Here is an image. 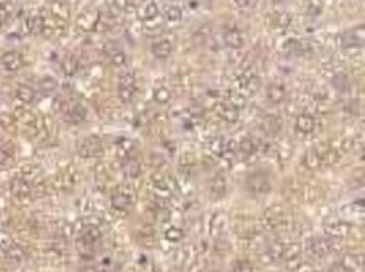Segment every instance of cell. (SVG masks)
<instances>
[{
	"label": "cell",
	"mask_w": 365,
	"mask_h": 272,
	"mask_svg": "<svg viewBox=\"0 0 365 272\" xmlns=\"http://www.w3.org/2000/svg\"><path fill=\"white\" fill-rule=\"evenodd\" d=\"M140 21L147 36H158L163 31V17L155 0H148L140 11Z\"/></svg>",
	"instance_id": "6da1fadb"
},
{
	"label": "cell",
	"mask_w": 365,
	"mask_h": 272,
	"mask_svg": "<svg viewBox=\"0 0 365 272\" xmlns=\"http://www.w3.org/2000/svg\"><path fill=\"white\" fill-rule=\"evenodd\" d=\"M263 225L268 230H285L290 227V215L283 205H271L264 210L263 215Z\"/></svg>",
	"instance_id": "7a4b0ae2"
},
{
	"label": "cell",
	"mask_w": 365,
	"mask_h": 272,
	"mask_svg": "<svg viewBox=\"0 0 365 272\" xmlns=\"http://www.w3.org/2000/svg\"><path fill=\"white\" fill-rule=\"evenodd\" d=\"M150 187H152L153 195H155L157 198L167 200L174 195L177 185H175V181L170 175L162 173V171H155V173L150 176Z\"/></svg>",
	"instance_id": "3957f363"
},
{
	"label": "cell",
	"mask_w": 365,
	"mask_h": 272,
	"mask_svg": "<svg viewBox=\"0 0 365 272\" xmlns=\"http://www.w3.org/2000/svg\"><path fill=\"white\" fill-rule=\"evenodd\" d=\"M271 188H273V183H271L270 175H268L266 171L256 170V171H253V173L248 175V178H246L248 193H251V195H266V193L271 192Z\"/></svg>",
	"instance_id": "277c9868"
},
{
	"label": "cell",
	"mask_w": 365,
	"mask_h": 272,
	"mask_svg": "<svg viewBox=\"0 0 365 272\" xmlns=\"http://www.w3.org/2000/svg\"><path fill=\"white\" fill-rule=\"evenodd\" d=\"M59 113L68 125H79L88 116V111L83 104L78 101H68V99L59 104Z\"/></svg>",
	"instance_id": "5b68a950"
},
{
	"label": "cell",
	"mask_w": 365,
	"mask_h": 272,
	"mask_svg": "<svg viewBox=\"0 0 365 272\" xmlns=\"http://www.w3.org/2000/svg\"><path fill=\"white\" fill-rule=\"evenodd\" d=\"M137 94V79L133 73H121L118 78V98L119 101L128 104L133 101Z\"/></svg>",
	"instance_id": "8992f818"
},
{
	"label": "cell",
	"mask_w": 365,
	"mask_h": 272,
	"mask_svg": "<svg viewBox=\"0 0 365 272\" xmlns=\"http://www.w3.org/2000/svg\"><path fill=\"white\" fill-rule=\"evenodd\" d=\"M237 88H239L237 93H241L244 98L253 96V94H256L259 88H261V79H259V76L251 69L242 71V73L237 76Z\"/></svg>",
	"instance_id": "52a82bcc"
},
{
	"label": "cell",
	"mask_w": 365,
	"mask_h": 272,
	"mask_svg": "<svg viewBox=\"0 0 365 272\" xmlns=\"http://www.w3.org/2000/svg\"><path fill=\"white\" fill-rule=\"evenodd\" d=\"M103 151H104L103 140L101 136H96V135L86 136L78 145V153L83 158H98V156L103 155Z\"/></svg>",
	"instance_id": "ba28073f"
},
{
	"label": "cell",
	"mask_w": 365,
	"mask_h": 272,
	"mask_svg": "<svg viewBox=\"0 0 365 272\" xmlns=\"http://www.w3.org/2000/svg\"><path fill=\"white\" fill-rule=\"evenodd\" d=\"M135 203V193L130 187H116L111 193V207L116 210H128Z\"/></svg>",
	"instance_id": "9c48e42d"
},
{
	"label": "cell",
	"mask_w": 365,
	"mask_h": 272,
	"mask_svg": "<svg viewBox=\"0 0 365 272\" xmlns=\"http://www.w3.org/2000/svg\"><path fill=\"white\" fill-rule=\"evenodd\" d=\"M308 250L311 255L318 257V259H325L333 250V242H331V238L326 237H311L308 240Z\"/></svg>",
	"instance_id": "30bf717a"
},
{
	"label": "cell",
	"mask_w": 365,
	"mask_h": 272,
	"mask_svg": "<svg viewBox=\"0 0 365 272\" xmlns=\"http://www.w3.org/2000/svg\"><path fill=\"white\" fill-rule=\"evenodd\" d=\"M135 151H137V143L130 138H118L114 141V153L121 161L128 158H135Z\"/></svg>",
	"instance_id": "8fae6325"
},
{
	"label": "cell",
	"mask_w": 365,
	"mask_h": 272,
	"mask_svg": "<svg viewBox=\"0 0 365 272\" xmlns=\"http://www.w3.org/2000/svg\"><path fill=\"white\" fill-rule=\"evenodd\" d=\"M101 240V230H99L98 227L94 225H88L84 227L83 230H81V235H79V245L86 247V249H94L96 244Z\"/></svg>",
	"instance_id": "7c38bea8"
},
{
	"label": "cell",
	"mask_w": 365,
	"mask_h": 272,
	"mask_svg": "<svg viewBox=\"0 0 365 272\" xmlns=\"http://www.w3.org/2000/svg\"><path fill=\"white\" fill-rule=\"evenodd\" d=\"M104 54H106L108 61L114 66V68H123V66L127 64V54H125V51L116 44V42H108V44L104 46Z\"/></svg>",
	"instance_id": "4fadbf2b"
},
{
	"label": "cell",
	"mask_w": 365,
	"mask_h": 272,
	"mask_svg": "<svg viewBox=\"0 0 365 272\" xmlns=\"http://www.w3.org/2000/svg\"><path fill=\"white\" fill-rule=\"evenodd\" d=\"M227 192V180L222 173H215L209 181V197L212 200H220Z\"/></svg>",
	"instance_id": "5bb4252c"
},
{
	"label": "cell",
	"mask_w": 365,
	"mask_h": 272,
	"mask_svg": "<svg viewBox=\"0 0 365 272\" xmlns=\"http://www.w3.org/2000/svg\"><path fill=\"white\" fill-rule=\"evenodd\" d=\"M350 232H352V225L345 220H335L325 225V233L331 238H343L350 235Z\"/></svg>",
	"instance_id": "9a60e30c"
},
{
	"label": "cell",
	"mask_w": 365,
	"mask_h": 272,
	"mask_svg": "<svg viewBox=\"0 0 365 272\" xmlns=\"http://www.w3.org/2000/svg\"><path fill=\"white\" fill-rule=\"evenodd\" d=\"M315 128H316V119L311 116V114L303 113V114H300V116L296 118L295 131L298 133V135H301V136L311 135V133L315 131Z\"/></svg>",
	"instance_id": "2e32d148"
},
{
	"label": "cell",
	"mask_w": 365,
	"mask_h": 272,
	"mask_svg": "<svg viewBox=\"0 0 365 272\" xmlns=\"http://www.w3.org/2000/svg\"><path fill=\"white\" fill-rule=\"evenodd\" d=\"M301 245L296 244V242H288L285 244V249H283V257L281 259H285L288 262V267L293 269L298 262H301Z\"/></svg>",
	"instance_id": "e0dca14e"
},
{
	"label": "cell",
	"mask_w": 365,
	"mask_h": 272,
	"mask_svg": "<svg viewBox=\"0 0 365 272\" xmlns=\"http://www.w3.org/2000/svg\"><path fill=\"white\" fill-rule=\"evenodd\" d=\"M0 64H2V68L6 71H19L22 68L24 64V59H22V54H19L16 51H11V52H6V54L2 56V59H0Z\"/></svg>",
	"instance_id": "ac0fdd59"
},
{
	"label": "cell",
	"mask_w": 365,
	"mask_h": 272,
	"mask_svg": "<svg viewBox=\"0 0 365 272\" xmlns=\"http://www.w3.org/2000/svg\"><path fill=\"white\" fill-rule=\"evenodd\" d=\"M224 44L230 49H241L244 46V36L237 27H230L224 32Z\"/></svg>",
	"instance_id": "d6986e66"
},
{
	"label": "cell",
	"mask_w": 365,
	"mask_h": 272,
	"mask_svg": "<svg viewBox=\"0 0 365 272\" xmlns=\"http://www.w3.org/2000/svg\"><path fill=\"white\" fill-rule=\"evenodd\" d=\"M11 188H12V193L16 195V197H19V198L29 197V195L32 193V183H31V181H27L26 178H22L21 175L16 176V178L12 180Z\"/></svg>",
	"instance_id": "ffe728a7"
},
{
	"label": "cell",
	"mask_w": 365,
	"mask_h": 272,
	"mask_svg": "<svg viewBox=\"0 0 365 272\" xmlns=\"http://www.w3.org/2000/svg\"><path fill=\"white\" fill-rule=\"evenodd\" d=\"M239 114H241V109L232 106V104H229L227 101H224L222 104L219 106V116L222 121L229 123V125H232V123H237L239 121Z\"/></svg>",
	"instance_id": "44dd1931"
},
{
	"label": "cell",
	"mask_w": 365,
	"mask_h": 272,
	"mask_svg": "<svg viewBox=\"0 0 365 272\" xmlns=\"http://www.w3.org/2000/svg\"><path fill=\"white\" fill-rule=\"evenodd\" d=\"M172 52H174V42L170 39H160V41L153 42L152 54L158 57V59H167L169 56H172Z\"/></svg>",
	"instance_id": "7402d4cb"
},
{
	"label": "cell",
	"mask_w": 365,
	"mask_h": 272,
	"mask_svg": "<svg viewBox=\"0 0 365 272\" xmlns=\"http://www.w3.org/2000/svg\"><path fill=\"white\" fill-rule=\"evenodd\" d=\"M310 44L306 41H298V39H290L285 42V52L291 56H303L306 52H310Z\"/></svg>",
	"instance_id": "603a6c76"
},
{
	"label": "cell",
	"mask_w": 365,
	"mask_h": 272,
	"mask_svg": "<svg viewBox=\"0 0 365 272\" xmlns=\"http://www.w3.org/2000/svg\"><path fill=\"white\" fill-rule=\"evenodd\" d=\"M266 96L273 104H280L285 101L286 98V89L281 83H271L266 89Z\"/></svg>",
	"instance_id": "cb8c5ba5"
},
{
	"label": "cell",
	"mask_w": 365,
	"mask_h": 272,
	"mask_svg": "<svg viewBox=\"0 0 365 272\" xmlns=\"http://www.w3.org/2000/svg\"><path fill=\"white\" fill-rule=\"evenodd\" d=\"M225 230H227V217L224 213H215L210 220V233L215 238H220Z\"/></svg>",
	"instance_id": "d4e9b609"
},
{
	"label": "cell",
	"mask_w": 365,
	"mask_h": 272,
	"mask_svg": "<svg viewBox=\"0 0 365 272\" xmlns=\"http://www.w3.org/2000/svg\"><path fill=\"white\" fill-rule=\"evenodd\" d=\"M340 213H342L343 218H362L363 217V203L362 200L357 203V202H352L348 205H343L342 208H340Z\"/></svg>",
	"instance_id": "484cf974"
},
{
	"label": "cell",
	"mask_w": 365,
	"mask_h": 272,
	"mask_svg": "<svg viewBox=\"0 0 365 272\" xmlns=\"http://www.w3.org/2000/svg\"><path fill=\"white\" fill-rule=\"evenodd\" d=\"M162 17L167 26H177V24L182 21V9L179 6H174V4H172V6H167Z\"/></svg>",
	"instance_id": "4316f807"
},
{
	"label": "cell",
	"mask_w": 365,
	"mask_h": 272,
	"mask_svg": "<svg viewBox=\"0 0 365 272\" xmlns=\"http://www.w3.org/2000/svg\"><path fill=\"white\" fill-rule=\"evenodd\" d=\"M237 151L241 153L244 158H253L254 155H256V151H258V145H256V141L253 140V138H242L241 141L237 143Z\"/></svg>",
	"instance_id": "83f0119b"
},
{
	"label": "cell",
	"mask_w": 365,
	"mask_h": 272,
	"mask_svg": "<svg viewBox=\"0 0 365 272\" xmlns=\"http://www.w3.org/2000/svg\"><path fill=\"white\" fill-rule=\"evenodd\" d=\"M137 238H138V242H140V245L147 247V249H152V247L157 244V235L152 227L140 228L137 233Z\"/></svg>",
	"instance_id": "f1b7e54d"
},
{
	"label": "cell",
	"mask_w": 365,
	"mask_h": 272,
	"mask_svg": "<svg viewBox=\"0 0 365 272\" xmlns=\"http://www.w3.org/2000/svg\"><path fill=\"white\" fill-rule=\"evenodd\" d=\"M121 170H123V173L127 178H138V176L142 175V165H140V161L135 160V158L125 160Z\"/></svg>",
	"instance_id": "f546056e"
},
{
	"label": "cell",
	"mask_w": 365,
	"mask_h": 272,
	"mask_svg": "<svg viewBox=\"0 0 365 272\" xmlns=\"http://www.w3.org/2000/svg\"><path fill=\"white\" fill-rule=\"evenodd\" d=\"M16 96H17V99L21 103L31 104V103H34V99H36V91H34V88H32V86L21 84L17 88V91H16Z\"/></svg>",
	"instance_id": "4dcf8cb0"
},
{
	"label": "cell",
	"mask_w": 365,
	"mask_h": 272,
	"mask_svg": "<svg viewBox=\"0 0 365 272\" xmlns=\"http://www.w3.org/2000/svg\"><path fill=\"white\" fill-rule=\"evenodd\" d=\"M27 29L31 34H42L46 29V19L39 16V14H36V16L29 17L27 19Z\"/></svg>",
	"instance_id": "1f68e13d"
},
{
	"label": "cell",
	"mask_w": 365,
	"mask_h": 272,
	"mask_svg": "<svg viewBox=\"0 0 365 272\" xmlns=\"http://www.w3.org/2000/svg\"><path fill=\"white\" fill-rule=\"evenodd\" d=\"M363 42V31L358 32L357 36V31H350L347 34H343V47H353V49H357V46L360 47Z\"/></svg>",
	"instance_id": "d6a6232c"
},
{
	"label": "cell",
	"mask_w": 365,
	"mask_h": 272,
	"mask_svg": "<svg viewBox=\"0 0 365 272\" xmlns=\"http://www.w3.org/2000/svg\"><path fill=\"white\" fill-rule=\"evenodd\" d=\"M263 128L270 135H276L281 130V119L278 116H266L263 119Z\"/></svg>",
	"instance_id": "836d02e7"
},
{
	"label": "cell",
	"mask_w": 365,
	"mask_h": 272,
	"mask_svg": "<svg viewBox=\"0 0 365 272\" xmlns=\"http://www.w3.org/2000/svg\"><path fill=\"white\" fill-rule=\"evenodd\" d=\"M98 21H99L98 14H96V12H88V14H83V16L79 17L78 24L84 29V31H91V29H93L96 24H98Z\"/></svg>",
	"instance_id": "e575fe53"
},
{
	"label": "cell",
	"mask_w": 365,
	"mask_h": 272,
	"mask_svg": "<svg viewBox=\"0 0 365 272\" xmlns=\"http://www.w3.org/2000/svg\"><path fill=\"white\" fill-rule=\"evenodd\" d=\"M153 99H155V103H158V104L170 103L172 91L169 88H165V86H160V88H157L155 91H153Z\"/></svg>",
	"instance_id": "d590c367"
},
{
	"label": "cell",
	"mask_w": 365,
	"mask_h": 272,
	"mask_svg": "<svg viewBox=\"0 0 365 272\" xmlns=\"http://www.w3.org/2000/svg\"><path fill=\"white\" fill-rule=\"evenodd\" d=\"M56 89H57V83L51 76H46V78H42L39 81V91L42 94H52Z\"/></svg>",
	"instance_id": "8d00e7d4"
},
{
	"label": "cell",
	"mask_w": 365,
	"mask_h": 272,
	"mask_svg": "<svg viewBox=\"0 0 365 272\" xmlns=\"http://www.w3.org/2000/svg\"><path fill=\"white\" fill-rule=\"evenodd\" d=\"M182 237H184V230H182L180 227H177V225H170V227H167V230H165V238L169 242H172V244H177V242H180L182 240Z\"/></svg>",
	"instance_id": "74e56055"
},
{
	"label": "cell",
	"mask_w": 365,
	"mask_h": 272,
	"mask_svg": "<svg viewBox=\"0 0 365 272\" xmlns=\"http://www.w3.org/2000/svg\"><path fill=\"white\" fill-rule=\"evenodd\" d=\"M230 272H254V267L249 260L246 259H237L230 265Z\"/></svg>",
	"instance_id": "f35d334b"
},
{
	"label": "cell",
	"mask_w": 365,
	"mask_h": 272,
	"mask_svg": "<svg viewBox=\"0 0 365 272\" xmlns=\"http://www.w3.org/2000/svg\"><path fill=\"white\" fill-rule=\"evenodd\" d=\"M62 69H64V73L68 76L74 74L76 69H78V61H76L73 56L64 57V61H62Z\"/></svg>",
	"instance_id": "ab89813d"
},
{
	"label": "cell",
	"mask_w": 365,
	"mask_h": 272,
	"mask_svg": "<svg viewBox=\"0 0 365 272\" xmlns=\"http://www.w3.org/2000/svg\"><path fill=\"white\" fill-rule=\"evenodd\" d=\"M232 4L241 11H251V9L256 7L258 0H232Z\"/></svg>",
	"instance_id": "60d3db41"
},
{
	"label": "cell",
	"mask_w": 365,
	"mask_h": 272,
	"mask_svg": "<svg viewBox=\"0 0 365 272\" xmlns=\"http://www.w3.org/2000/svg\"><path fill=\"white\" fill-rule=\"evenodd\" d=\"M291 272H316V270L310 262H298V264L291 269Z\"/></svg>",
	"instance_id": "b9f144b4"
},
{
	"label": "cell",
	"mask_w": 365,
	"mask_h": 272,
	"mask_svg": "<svg viewBox=\"0 0 365 272\" xmlns=\"http://www.w3.org/2000/svg\"><path fill=\"white\" fill-rule=\"evenodd\" d=\"M326 272H352V270H350L342 260H338V262H335L331 267H328V270H326Z\"/></svg>",
	"instance_id": "7bdbcfd3"
},
{
	"label": "cell",
	"mask_w": 365,
	"mask_h": 272,
	"mask_svg": "<svg viewBox=\"0 0 365 272\" xmlns=\"http://www.w3.org/2000/svg\"><path fill=\"white\" fill-rule=\"evenodd\" d=\"M9 257H11L12 260H22V257H24V254H22V250L19 249V247H16V245H12L11 247V250H9Z\"/></svg>",
	"instance_id": "ee69618b"
},
{
	"label": "cell",
	"mask_w": 365,
	"mask_h": 272,
	"mask_svg": "<svg viewBox=\"0 0 365 272\" xmlns=\"http://www.w3.org/2000/svg\"><path fill=\"white\" fill-rule=\"evenodd\" d=\"M9 16H11L9 9L4 6V4H0V26H4V24L9 21Z\"/></svg>",
	"instance_id": "f6af8a7d"
},
{
	"label": "cell",
	"mask_w": 365,
	"mask_h": 272,
	"mask_svg": "<svg viewBox=\"0 0 365 272\" xmlns=\"http://www.w3.org/2000/svg\"><path fill=\"white\" fill-rule=\"evenodd\" d=\"M9 160H11V151L7 148L0 146V165H6Z\"/></svg>",
	"instance_id": "bcb514c9"
},
{
	"label": "cell",
	"mask_w": 365,
	"mask_h": 272,
	"mask_svg": "<svg viewBox=\"0 0 365 272\" xmlns=\"http://www.w3.org/2000/svg\"><path fill=\"white\" fill-rule=\"evenodd\" d=\"M114 4H116L118 9H121V11H127L133 6V0H114Z\"/></svg>",
	"instance_id": "7dc6e473"
}]
</instances>
